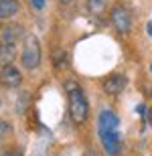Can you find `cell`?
I'll use <instances>...</instances> for the list:
<instances>
[{"label": "cell", "mask_w": 152, "mask_h": 156, "mask_svg": "<svg viewBox=\"0 0 152 156\" xmlns=\"http://www.w3.org/2000/svg\"><path fill=\"white\" fill-rule=\"evenodd\" d=\"M8 132H10V124L4 122V120H0V140H4Z\"/></svg>", "instance_id": "cell-13"}, {"label": "cell", "mask_w": 152, "mask_h": 156, "mask_svg": "<svg viewBox=\"0 0 152 156\" xmlns=\"http://www.w3.org/2000/svg\"><path fill=\"white\" fill-rule=\"evenodd\" d=\"M20 63H23L24 69H37L41 65V43L39 39L33 35H29L24 39V45H23V53H20Z\"/></svg>", "instance_id": "cell-2"}, {"label": "cell", "mask_w": 152, "mask_h": 156, "mask_svg": "<svg viewBox=\"0 0 152 156\" xmlns=\"http://www.w3.org/2000/svg\"><path fill=\"white\" fill-rule=\"evenodd\" d=\"M126 85H128L126 75L114 73V75L105 77V81H104V91L108 93V95H120V93L126 89Z\"/></svg>", "instance_id": "cell-7"}, {"label": "cell", "mask_w": 152, "mask_h": 156, "mask_svg": "<svg viewBox=\"0 0 152 156\" xmlns=\"http://www.w3.org/2000/svg\"><path fill=\"white\" fill-rule=\"evenodd\" d=\"M97 122H100V130H118V126H120V118L110 110L101 112Z\"/></svg>", "instance_id": "cell-8"}, {"label": "cell", "mask_w": 152, "mask_h": 156, "mask_svg": "<svg viewBox=\"0 0 152 156\" xmlns=\"http://www.w3.org/2000/svg\"><path fill=\"white\" fill-rule=\"evenodd\" d=\"M148 120L152 122V108H150V110H148Z\"/></svg>", "instance_id": "cell-18"}, {"label": "cell", "mask_w": 152, "mask_h": 156, "mask_svg": "<svg viewBox=\"0 0 152 156\" xmlns=\"http://www.w3.org/2000/svg\"><path fill=\"white\" fill-rule=\"evenodd\" d=\"M16 57V45H8V43H0V67L12 65Z\"/></svg>", "instance_id": "cell-9"}, {"label": "cell", "mask_w": 152, "mask_h": 156, "mask_svg": "<svg viewBox=\"0 0 152 156\" xmlns=\"http://www.w3.org/2000/svg\"><path fill=\"white\" fill-rule=\"evenodd\" d=\"M16 12H18V0H0V18L2 20L14 16Z\"/></svg>", "instance_id": "cell-11"}, {"label": "cell", "mask_w": 152, "mask_h": 156, "mask_svg": "<svg viewBox=\"0 0 152 156\" xmlns=\"http://www.w3.org/2000/svg\"><path fill=\"white\" fill-rule=\"evenodd\" d=\"M24 29L16 23H6L0 27V43H8V45H16L23 39Z\"/></svg>", "instance_id": "cell-5"}, {"label": "cell", "mask_w": 152, "mask_h": 156, "mask_svg": "<svg viewBox=\"0 0 152 156\" xmlns=\"http://www.w3.org/2000/svg\"><path fill=\"white\" fill-rule=\"evenodd\" d=\"M53 67H55V69H63L65 67V53H63V49H55V51H53Z\"/></svg>", "instance_id": "cell-12"}, {"label": "cell", "mask_w": 152, "mask_h": 156, "mask_svg": "<svg viewBox=\"0 0 152 156\" xmlns=\"http://www.w3.org/2000/svg\"><path fill=\"white\" fill-rule=\"evenodd\" d=\"M30 4H33V8H35V10H43V8H45V4H47V0H30Z\"/></svg>", "instance_id": "cell-14"}, {"label": "cell", "mask_w": 152, "mask_h": 156, "mask_svg": "<svg viewBox=\"0 0 152 156\" xmlns=\"http://www.w3.org/2000/svg\"><path fill=\"white\" fill-rule=\"evenodd\" d=\"M150 71H152V65H150Z\"/></svg>", "instance_id": "cell-19"}, {"label": "cell", "mask_w": 152, "mask_h": 156, "mask_svg": "<svg viewBox=\"0 0 152 156\" xmlns=\"http://www.w3.org/2000/svg\"><path fill=\"white\" fill-rule=\"evenodd\" d=\"M100 140L104 144V150L110 156H118L120 154V136H118V130H100Z\"/></svg>", "instance_id": "cell-6"}, {"label": "cell", "mask_w": 152, "mask_h": 156, "mask_svg": "<svg viewBox=\"0 0 152 156\" xmlns=\"http://www.w3.org/2000/svg\"><path fill=\"white\" fill-rule=\"evenodd\" d=\"M23 83V73L18 67L14 65H6V67H0V85L6 87V89H14Z\"/></svg>", "instance_id": "cell-4"}, {"label": "cell", "mask_w": 152, "mask_h": 156, "mask_svg": "<svg viewBox=\"0 0 152 156\" xmlns=\"http://www.w3.org/2000/svg\"><path fill=\"white\" fill-rule=\"evenodd\" d=\"M65 91L69 95V118L73 124L81 126L89 118V101L85 98V93L81 91V87L75 79L65 81Z\"/></svg>", "instance_id": "cell-1"}, {"label": "cell", "mask_w": 152, "mask_h": 156, "mask_svg": "<svg viewBox=\"0 0 152 156\" xmlns=\"http://www.w3.org/2000/svg\"><path fill=\"white\" fill-rule=\"evenodd\" d=\"M146 30H148V37H152V20L146 24Z\"/></svg>", "instance_id": "cell-16"}, {"label": "cell", "mask_w": 152, "mask_h": 156, "mask_svg": "<svg viewBox=\"0 0 152 156\" xmlns=\"http://www.w3.org/2000/svg\"><path fill=\"white\" fill-rule=\"evenodd\" d=\"M0 156H20V154H18L14 148H2V150H0Z\"/></svg>", "instance_id": "cell-15"}, {"label": "cell", "mask_w": 152, "mask_h": 156, "mask_svg": "<svg viewBox=\"0 0 152 156\" xmlns=\"http://www.w3.org/2000/svg\"><path fill=\"white\" fill-rule=\"evenodd\" d=\"M110 23L118 33H128L132 29V12L124 4H116L110 10Z\"/></svg>", "instance_id": "cell-3"}, {"label": "cell", "mask_w": 152, "mask_h": 156, "mask_svg": "<svg viewBox=\"0 0 152 156\" xmlns=\"http://www.w3.org/2000/svg\"><path fill=\"white\" fill-rule=\"evenodd\" d=\"M59 2H61V4H73L75 0H59Z\"/></svg>", "instance_id": "cell-17"}, {"label": "cell", "mask_w": 152, "mask_h": 156, "mask_svg": "<svg viewBox=\"0 0 152 156\" xmlns=\"http://www.w3.org/2000/svg\"><path fill=\"white\" fill-rule=\"evenodd\" d=\"M110 0H85V8L91 16H104L108 12Z\"/></svg>", "instance_id": "cell-10"}]
</instances>
